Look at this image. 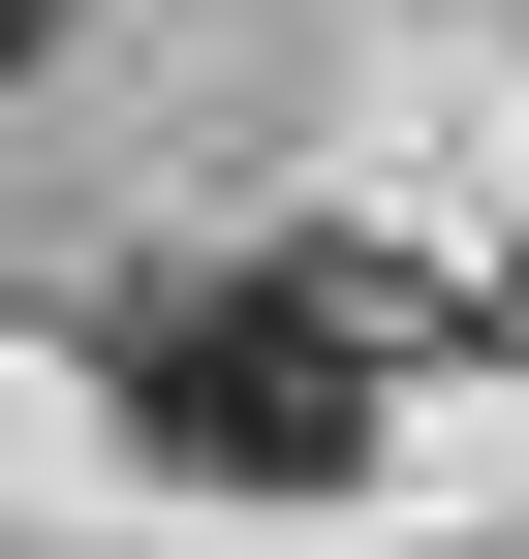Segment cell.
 I'll return each mask as SVG.
<instances>
[{
    "label": "cell",
    "mask_w": 529,
    "mask_h": 559,
    "mask_svg": "<svg viewBox=\"0 0 529 559\" xmlns=\"http://www.w3.org/2000/svg\"><path fill=\"white\" fill-rule=\"evenodd\" d=\"M94 373H125V436H156L187 498H343V466H374V342H343V280H281V249L125 280Z\"/></svg>",
    "instance_id": "obj_1"
},
{
    "label": "cell",
    "mask_w": 529,
    "mask_h": 559,
    "mask_svg": "<svg viewBox=\"0 0 529 559\" xmlns=\"http://www.w3.org/2000/svg\"><path fill=\"white\" fill-rule=\"evenodd\" d=\"M32 32H62V0H0V62H32Z\"/></svg>",
    "instance_id": "obj_2"
}]
</instances>
